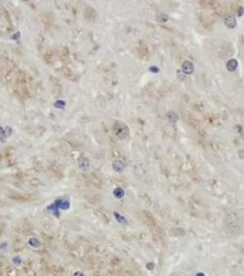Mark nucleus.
<instances>
[{
	"mask_svg": "<svg viewBox=\"0 0 244 276\" xmlns=\"http://www.w3.org/2000/svg\"><path fill=\"white\" fill-rule=\"evenodd\" d=\"M225 225H226L227 231L232 232V233L239 232L240 228H241V222H240L239 218H238L235 214H232V213L227 214Z\"/></svg>",
	"mask_w": 244,
	"mask_h": 276,
	"instance_id": "1",
	"label": "nucleus"
}]
</instances>
